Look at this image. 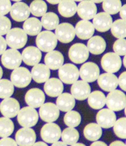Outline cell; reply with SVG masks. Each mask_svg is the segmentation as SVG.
<instances>
[{"label": "cell", "instance_id": "1", "mask_svg": "<svg viewBox=\"0 0 126 146\" xmlns=\"http://www.w3.org/2000/svg\"><path fill=\"white\" fill-rule=\"evenodd\" d=\"M36 44L37 48L42 52H50L57 46L58 38L52 31H42L37 36Z\"/></svg>", "mask_w": 126, "mask_h": 146}, {"label": "cell", "instance_id": "2", "mask_svg": "<svg viewBox=\"0 0 126 146\" xmlns=\"http://www.w3.org/2000/svg\"><path fill=\"white\" fill-rule=\"evenodd\" d=\"M7 44L11 49H22L25 46L28 42V35L24 29L20 28L10 29V31L6 34Z\"/></svg>", "mask_w": 126, "mask_h": 146}, {"label": "cell", "instance_id": "3", "mask_svg": "<svg viewBox=\"0 0 126 146\" xmlns=\"http://www.w3.org/2000/svg\"><path fill=\"white\" fill-rule=\"evenodd\" d=\"M39 119V114L35 108L25 106L20 110L17 115V121L23 127H32Z\"/></svg>", "mask_w": 126, "mask_h": 146}, {"label": "cell", "instance_id": "4", "mask_svg": "<svg viewBox=\"0 0 126 146\" xmlns=\"http://www.w3.org/2000/svg\"><path fill=\"white\" fill-rule=\"evenodd\" d=\"M106 106L113 111H121L126 106V95L121 90L111 91L106 97Z\"/></svg>", "mask_w": 126, "mask_h": 146}, {"label": "cell", "instance_id": "5", "mask_svg": "<svg viewBox=\"0 0 126 146\" xmlns=\"http://www.w3.org/2000/svg\"><path fill=\"white\" fill-rule=\"evenodd\" d=\"M32 74L26 68L19 67L12 71L10 74V81L17 88H25L32 81Z\"/></svg>", "mask_w": 126, "mask_h": 146}, {"label": "cell", "instance_id": "6", "mask_svg": "<svg viewBox=\"0 0 126 146\" xmlns=\"http://www.w3.org/2000/svg\"><path fill=\"white\" fill-rule=\"evenodd\" d=\"M58 76L62 83L72 84L79 79V70L74 64L66 63L58 69Z\"/></svg>", "mask_w": 126, "mask_h": 146}, {"label": "cell", "instance_id": "7", "mask_svg": "<svg viewBox=\"0 0 126 146\" xmlns=\"http://www.w3.org/2000/svg\"><path fill=\"white\" fill-rule=\"evenodd\" d=\"M87 46L83 43H75L69 49V58L74 63H84L89 58Z\"/></svg>", "mask_w": 126, "mask_h": 146}, {"label": "cell", "instance_id": "8", "mask_svg": "<svg viewBox=\"0 0 126 146\" xmlns=\"http://www.w3.org/2000/svg\"><path fill=\"white\" fill-rule=\"evenodd\" d=\"M2 64L7 69L14 70L19 68L22 63V55L16 49H9L6 50L5 52L2 54L1 57Z\"/></svg>", "mask_w": 126, "mask_h": 146}, {"label": "cell", "instance_id": "9", "mask_svg": "<svg viewBox=\"0 0 126 146\" xmlns=\"http://www.w3.org/2000/svg\"><path fill=\"white\" fill-rule=\"evenodd\" d=\"M121 56L114 53H107L101 58V66L106 72H117L121 68Z\"/></svg>", "mask_w": 126, "mask_h": 146}, {"label": "cell", "instance_id": "10", "mask_svg": "<svg viewBox=\"0 0 126 146\" xmlns=\"http://www.w3.org/2000/svg\"><path fill=\"white\" fill-rule=\"evenodd\" d=\"M62 136V130L60 127L54 123H47L42 127L41 136L45 143L52 144L59 141Z\"/></svg>", "mask_w": 126, "mask_h": 146}, {"label": "cell", "instance_id": "11", "mask_svg": "<svg viewBox=\"0 0 126 146\" xmlns=\"http://www.w3.org/2000/svg\"><path fill=\"white\" fill-rule=\"evenodd\" d=\"M100 68L96 63L92 62L84 63L79 69V76L81 79L87 82L91 83L95 81L100 76Z\"/></svg>", "mask_w": 126, "mask_h": 146}, {"label": "cell", "instance_id": "12", "mask_svg": "<svg viewBox=\"0 0 126 146\" xmlns=\"http://www.w3.org/2000/svg\"><path fill=\"white\" fill-rule=\"evenodd\" d=\"M55 35L58 41L62 43H70L76 36L74 27L70 23H62L55 29Z\"/></svg>", "mask_w": 126, "mask_h": 146}, {"label": "cell", "instance_id": "13", "mask_svg": "<svg viewBox=\"0 0 126 146\" xmlns=\"http://www.w3.org/2000/svg\"><path fill=\"white\" fill-rule=\"evenodd\" d=\"M39 115L44 122L53 123L58 119L60 115V110L58 109L56 104L52 102H46L40 107Z\"/></svg>", "mask_w": 126, "mask_h": 146}, {"label": "cell", "instance_id": "14", "mask_svg": "<svg viewBox=\"0 0 126 146\" xmlns=\"http://www.w3.org/2000/svg\"><path fill=\"white\" fill-rule=\"evenodd\" d=\"M36 140V132L31 127H22L16 133V141L18 146H32Z\"/></svg>", "mask_w": 126, "mask_h": 146}, {"label": "cell", "instance_id": "15", "mask_svg": "<svg viewBox=\"0 0 126 146\" xmlns=\"http://www.w3.org/2000/svg\"><path fill=\"white\" fill-rule=\"evenodd\" d=\"M20 110V105L15 98H7L0 103V112L4 117L14 118L18 115Z\"/></svg>", "mask_w": 126, "mask_h": 146}, {"label": "cell", "instance_id": "16", "mask_svg": "<svg viewBox=\"0 0 126 146\" xmlns=\"http://www.w3.org/2000/svg\"><path fill=\"white\" fill-rule=\"evenodd\" d=\"M31 14L29 6H28L25 3L23 2H16L11 6L10 11V17L13 21L16 22H23L29 18Z\"/></svg>", "mask_w": 126, "mask_h": 146}, {"label": "cell", "instance_id": "17", "mask_svg": "<svg viewBox=\"0 0 126 146\" xmlns=\"http://www.w3.org/2000/svg\"><path fill=\"white\" fill-rule=\"evenodd\" d=\"M77 12L81 19L90 21L97 14V7L91 0H83L81 1L77 7Z\"/></svg>", "mask_w": 126, "mask_h": 146}, {"label": "cell", "instance_id": "18", "mask_svg": "<svg viewBox=\"0 0 126 146\" xmlns=\"http://www.w3.org/2000/svg\"><path fill=\"white\" fill-rule=\"evenodd\" d=\"M71 94L75 99L83 101L87 99L90 94L91 92V89L89 84L84 80H77L74 83L72 84L70 88Z\"/></svg>", "mask_w": 126, "mask_h": 146}, {"label": "cell", "instance_id": "19", "mask_svg": "<svg viewBox=\"0 0 126 146\" xmlns=\"http://www.w3.org/2000/svg\"><path fill=\"white\" fill-rule=\"evenodd\" d=\"M116 121L115 112L112 110L102 108L96 115V122L102 128H110Z\"/></svg>", "mask_w": 126, "mask_h": 146}, {"label": "cell", "instance_id": "20", "mask_svg": "<svg viewBox=\"0 0 126 146\" xmlns=\"http://www.w3.org/2000/svg\"><path fill=\"white\" fill-rule=\"evenodd\" d=\"M25 102L28 106L33 108H39L45 103V96L41 89L33 88L29 89L25 94Z\"/></svg>", "mask_w": 126, "mask_h": 146}, {"label": "cell", "instance_id": "21", "mask_svg": "<svg viewBox=\"0 0 126 146\" xmlns=\"http://www.w3.org/2000/svg\"><path fill=\"white\" fill-rule=\"evenodd\" d=\"M22 55V61L28 66H35L40 63L41 59V51L36 46H28L24 49Z\"/></svg>", "mask_w": 126, "mask_h": 146}, {"label": "cell", "instance_id": "22", "mask_svg": "<svg viewBox=\"0 0 126 146\" xmlns=\"http://www.w3.org/2000/svg\"><path fill=\"white\" fill-rule=\"evenodd\" d=\"M75 34L81 40H88L94 33V27L89 21H79L74 27Z\"/></svg>", "mask_w": 126, "mask_h": 146}, {"label": "cell", "instance_id": "23", "mask_svg": "<svg viewBox=\"0 0 126 146\" xmlns=\"http://www.w3.org/2000/svg\"><path fill=\"white\" fill-rule=\"evenodd\" d=\"M93 25L97 31L104 33L108 31L112 25V18L107 12H100L93 18Z\"/></svg>", "mask_w": 126, "mask_h": 146}, {"label": "cell", "instance_id": "24", "mask_svg": "<svg viewBox=\"0 0 126 146\" xmlns=\"http://www.w3.org/2000/svg\"><path fill=\"white\" fill-rule=\"evenodd\" d=\"M97 81L100 88L106 92L113 91L118 86V77H116L113 73L101 74L97 79Z\"/></svg>", "mask_w": 126, "mask_h": 146}, {"label": "cell", "instance_id": "25", "mask_svg": "<svg viewBox=\"0 0 126 146\" xmlns=\"http://www.w3.org/2000/svg\"><path fill=\"white\" fill-rule=\"evenodd\" d=\"M32 78L38 84L45 83L50 77V69L45 64L37 63L31 71Z\"/></svg>", "mask_w": 126, "mask_h": 146}, {"label": "cell", "instance_id": "26", "mask_svg": "<svg viewBox=\"0 0 126 146\" xmlns=\"http://www.w3.org/2000/svg\"><path fill=\"white\" fill-rule=\"evenodd\" d=\"M44 90L48 96L51 98H58L63 93V83L60 79L49 78L45 83Z\"/></svg>", "mask_w": 126, "mask_h": 146}, {"label": "cell", "instance_id": "27", "mask_svg": "<svg viewBox=\"0 0 126 146\" xmlns=\"http://www.w3.org/2000/svg\"><path fill=\"white\" fill-rule=\"evenodd\" d=\"M45 63L50 70H58L64 63V56L60 51L53 50L45 54Z\"/></svg>", "mask_w": 126, "mask_h": 146}, {"label": "cell", "instance_id": "28", "mask_svg": "<svg viewBox=\"0 0 126 146\" xmlns=\"http://www.w3.org/2000/svg\"><path fill=\"white\" fill-rule=\"evenodd\" d=\"M56 105L61 111L68 112L70 110H72L75 106V98L71 94L62 93L58 97Z\"/></svg>", "mask_w": 126, "mask_h": 146}, {"label": "cell", "instance_id": "29", "mask_svg": "<svg viewBox=\"0 0 126 146\" xmlns=\"http://www.w3.org/2000/svg\"><path fill=\"white\" fill-rule=\"evenodd\" d=\"M87 49L92 54H101L106 50V42L100 36H93L87 42Z\"/></svg>", "mask_w": 126, "mask_h": 146}, {"label": "cell", "instance_id": "30", "mask_svg": "<svg viewBox=\"0 0 126 146\" xmlns=\"http://www.w3.org/2000/svg\"><path fill=\"white\" fill-rule=\"evenodd\" d=\"M42 25L41 21L36 17H29L24 22L23 29L29 36H37L42 29Z\"/></svg>", "mask_w": 126, "mask_h": 146}, {"label": "cell", "instance_id": "31", "mask_svg": "<svg viewBox=\"0 0 126 146\" xmlns=\"http://www.w3.org/2000/svg\"><path fill=\"white\" fill-rule=\"evenodd\" d=\"M77 7L78 6L74 0H62L58 3V10L61 16L70 18L76 14Z\"/></svg>", "mask_w": 126, "mask_h": 146}, {"label": "cell", "instance_id": "32", "mask_svg": "<svg viewBox=\"0 0 126 146\" xmlns=\"http://www.w3.org/2000/svg\"><path fill=\"white\" fill-rule=\"evenodd\" d=\"M87 102L90 107L92 109H102L106 105V96L103 92L99 90L91 92L87 98Z\"/></svg>", "mask_w": 126, "mask_h": 146}, {"label": "cell", "instance_id": "33", "mask_svg": "<svg viewBox=\"0 0 126 146\" xmlns=\"http://www.w3.org/2000/svg\"><path fill=\"white\" fill-rule=\"evenodd\" d=\"M102 127L98 123H91L84 127V137L90 141H99L102 136Z\"/></svg>", "mask_w": 126, "mask_h": 146}, {"label": "cell", "instance_id": "34", "mask_svg": "<svg viewBox=\"0 0 126 146\" xmlns=\"http://www.w3.org/2000/svg\"><path fill=\"white\" fill-rule=\"evenodd\" d=\"M42 27L46 30L52 31L55 29L59 25V18L57 14L54 12H46L43 16H41Z\"/></svg>", "mask_w": 126, "mask_h": 146}, {"label": "cell", "instance_id": "35", "mask_svg": "<svg viewBox=\"0 0 126 146\" xmlns=\"http://www.w3.org/2000/svg\"><path fill=\"white\" fill-rule=\"evenodd\" d=\"M61 138L63 142L66 143L67 145H72L79 141V132L75 129V127H68L62 131Z\"/></svg>", "mask_w": 126, "mask_h": 146}, {"label": "cell", "instance_id": "36", "mask_svg": "<svg viewBox=\"0 0 126 146\" xmlns=\"http://www.w3.org/2000/svg\"><path fill=\"white\" fill-rule=\"evenodd\" d=\"M112 34L115 36L116 38L121 39L126 37V21L119 19L114 22H112V25L111 27Z\"/></svg>", "mask_w": 126, "mask_h": 146}, {"label": "cell", "instance_id": "37", "mask_svg": "<svg viewBox=\"0 0 126 146\" xmlns=\"http://www.w3.org/2000/svg\"><path fill=\"white\" fill-rule=\"evenodd\" d=\"M14 128V123L10 118H0V137H9L13 133Z\"/></svg>", "mask_w": 126, "mask_h": 146}, {"label": "cell", "instance_id": "38", "mask_svg": "<svg viewBox=\"0 0 126 146\" xmlns=\"http://www.w3.org/2000/svg\"><path fill=\"white\" fill-rule=\"evenodd\" d=\"M31 13L36 17L43 16L47 12V4L43 0H34L29 6Z\"/></svg>", "mask_w": 126, "mask_h": 146}, {"label": "cell", "instance_id": "39", "mask_svg": "<svg viewBox=\"0 0 126 146\" xmlns=\"http://www.w3.org/2000/svg\"><path fill=\"white\" fill-rule=\"evenodd\" d=\"M15 90V86L12 82L7 79L0 80V98H10Z\"/></svg>", "mask_w": 126, "mask_h": 146}, {"label": "cell", "instance_id": "40", "mask_svg": "<svg viewBox=\"0 0 126 146\" xmlns=\"http://www.w3.org/2000/svg\"><path fill=\"white\" fill-rule=\"evenodd\" d=\"M81 115L76 110H70L64 116V123L70 127H76L81 123Z\"/></svg>", "mask_w": 126, "mask_h": 146}, {"label": "cell", "instance_id": "41", "mask_svg": "<svg viewBox=\"0 0 126 146\" xmlns=\"http://www.w3.org/2000/svg\"><path fill=\"white\" fill-rule=\"evenodd\" d=\"M122 3L121 0H104L103 9L109 15H116L121 10Z\"/></svg>", "mask_w": 126, "mask_h": 146}, {"label": "cell", "instance_id": "42", "mask_svg": "<svg viewBox=\"0 0 126 146\" xmlns=\"http://www.w3.org/2000/svg\"><path fill=\"white\" fill-rule=\"evenodd\" d=\"M114 133L121 139H126V118H120L113 126Z\"/></svg>", "mask_w": 126, "mask_h": 146}, {"label": "cell", "instance_id": "43", "mask_svg": "<svg viewBox=\"0 0 126 146\" xmlns=\"http://www.w3.org/2000/svg\"><path fill=\"white\" fill-rule=\"evenodd\" d=\"M113 50L120 56H125L126 54V40L121 38L116 40L113 44Z\"/></svg>", "mask_w": 126, "mask_h": 146}, {"label": "cell", "instance_id": "44", "mask_svg": "<svg viewBox=\"0 0 126 146\" xmlns=\"http://www.w3.org/2000/svg\"><path fill=\"white\" fill-rule=\"evenodd\" d=\"M11 29V22L5 16H0V36L6 35Z\"/></svg>", "mask_w": 126, "mask_h": 146}, {"label": "cell", "instance_id": "45", "mask_svg": "<svg viewBox=\"0 0 126 146\" xmlns=\"http://www.w3.org/2000/svg\"><path fill=\"white\" fill-rule=\"evenodd\" d=\"M11 6L10 0H0V16H5L9 13Z\"/></svg>", "mask_w": 126, "mask_h": 146}, {"label": "cell", "instance_id": "46", "mask_svg": "<svg viewBox=\"0 0 126 146\" xmlns=\"http://www.w3.org/2000/svg\"><path fill=\"white\" fill-rule=\"evenodd\" d=\"M0 146H18L16 141L10 137H3L0 139Z\"/></svg>", "mask_w": 126, "mask_h": 146}, {"label": "cell", "instance_id": "47", "mask_svg": "<svg viewBox=\"0 0 126 146\" xmlns=\"http://www.w3.org/2000/svg\"><path fill=\"white\" fill-rule=\"evenodd\" d=\"M118 86H120L123 91L126 92V72H124L118 77Z\"/></svg>", "mask_w": 126, "mask_h": 146}, {"label": "cell", "instance_id": "48", "mask_svg": "<svg viewBox=\"0 0 126 146\" xmlns=\"http://www.w3.org/2000/svg\"><path fill=\"white\" fill-rule=\"evenodd\" d=\"M7 44L6 42V39H4L3 36H0V55L5 52V50H7Z\"/></svg>", "mask_w": 126, "mask_h": 146}, {"label": "cell", "instance_id": "49", "mask_svg": "<svg viewBox=\"0 0 126 146\" xmlns=\"http://www.w3.org/2000/svg\"><path fill=\"white\" fill-rule=\"evenodd\" d=\"M119 12H120V16L121 17V19L126 21V4L121 7V10Z\"/></svg>", "mask_w": 126, "mask_h": 146}, {"label": "cell", "instance_id": "50", "mask_svg": "<svg viewBox=\"0 0 126 146\" xmlns=\"http://www.w3.org/2000/svg\"><path fill=\"white\" fill-rule=\"evenodd\" d=\"M109 146H126L125 143L122 142L121 141H116L112 142Z\"/></svg>", "mask_w": 126, "mask_h": 146}, {"label": "cell", "instance_id": "51", "mask_svg": "<svg viewBox=\"0 0 126 146\" xmlns=\"http://www.w3.org/2000/svg\"><path fill=\"white\" fill-rule=\"evenodd\" d=\"M91 146H108L107 145V144L104 143V142H103V141H94Z\"/></svg>", "mask_w": 126, "mask_h": 146}, {"label": "cell", "instance_id": "52", "mask_svg": "<svg viewBox=\"0 0 126 146\" xmlns=\"http://www.w3.org/2000/svg\"><path fill=\"white\" fill-rule=\"evenodd\" d=\"M51 146H67V145L66 143H64L63 141H56L54 143H52Z\"/></svg>", "mask_w": 126, "mask_h": 146}, {"label": "cell", "instance_id": "53", "mask_svg": "<svg viewBox=\"0 0 126 146\" xmlns=\"http://www.w3.org/2000/svg\"><path fill=\"white\" fill-rule=\"evenodd\" d=\"M32 146H49L45 142V141H38V142H35L34 143V145Z\"/></svg>", "mask_w": 126, "mask_h": 146}, {"label": "cell", "instance_id": "54", "mask_svg": "<svg viewBox=\"0 0 126 146\" xmlns=\"http://www.w3.org/2000/svg\"><path fill=\"white\" fill-rule=\"evenodd\" d=\"M49 3L52 4V5H55V4H58L62 0H46Z\"/></svg>", "mask_w": 126, "mask_h": 146}, {"label": "cell", "instance_id": "55", "mask_svg": "<svg viewBox=\"0 0 126 146\" xmlns=\"http://www.w3.org/2000/svg\"><path fill=\"white\" fill-rule=\"evenodd\" d=\"M70 146H86L84 144H82V143H75V144H74V145H72Z\"/></svg>", "mask_w": 126, "mask_h": 146}, {"label": "cell", "instance_id": "56", "mask_svg": "<svg viewBox=\"0 0 126 146\" xmlns=\"http://www.w3.org/2000/svg\"><path fill=\"white\" fill-rule=\"evenodd\" d=\"M91 1H92L94 3H103L104 0H91Z\"/></svg>", "mask_w": 126, "mask_h": 146}, {"label": "cell", "instance_id": "57", "mask_svg": "<svg viewBox=\"0 0 126 146\" xmlns=\"http://www.w3.org/2000/svg\"><path fill=\"white\" fill-rule=\"evenodd\" d=\"M3 68H1V66H0V80L3 77Z\"/></svg>", "mask_w": 126, "mask_h": 146}, {"label": "cell", "instance_id": "58", "mask_svg": "<svg viewBox=\"0 0 126 146\" xmlns=\"http://www.w3.org/2000/svg\"><path fill=\"white\" fill-rule=\"evenodd\" d=\"M123 64H124V66H125V68H126V54L125 55V57L123 58Z\"/></svg>", "mask_w": 126, "mask_h": 146}, {"label": "cell", "instance_id": "59", "mask_svg": "<svg viewBox=\"0 0 126 146\" xmlns=\"http://www.w3.org/2000/svg\"><path fill=\"white\" fill-rule=\"evenodd\" d=\"M10 1H15V2H20L22 0H10Z\"/></svg>", "mask_w": 126, "mask_h": 146}, {"label": "cell", "instance_id": "60", "mask_svg": "<svg viewBox=\"0 0 126 146\" xmlns=\"http://www.w3.org/2000/svg\"><path fill=\"white\" fill-rule=\"evenodd\" d=\"M74 2H81V1H83V0H74Z\"/></svg>", "mask_w": 126, "mask_h": 146}, {"label": "cell", "instance_id": "61", "mask_svg": "<svg viewBox=\"0 0 126 146\" xmlns=\"http://www.w3.org/2000/svg\"><path fill=\"white\" fill-rule=\"evenodd\" d=\"M125 114L126 115V106H125Z\"/></svg>", "mask_w": 126, "mask_h": 146}, {"label": "cell", "instance_id": "62", "mask_svg": "<svg viewBox=\"0 0 126 146\" xmlns=\"http://www.w3.org/2000/svg\"><path fill=\"white\" fill-rule=\"evenodd\" d=\"M125 145H126V143H125Z\"/></svg>", "mask_w": 126, "mask_h": 146}]
</instances>
